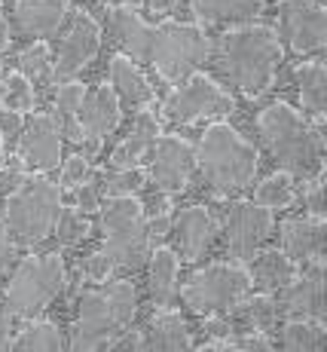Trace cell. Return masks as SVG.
Here are the masks:
<instances>
[{"label":"cell","instance_id":"41","mask_svg":"<svg viewBox=\"0 0 327 352\" xmlns=\"http://www.w3.org/2000/svg\"><path fill=\"white\" fill-rule=\"evenodd\" d=\"M303 206H306V212H309V218L324 221V181H322V175L312 178L309 184L303 187Z\"/></svg>","mask_w":327,"mask_h":352},{"label":"cell","instance_id":"48","mask_svg":"<svg viewBox=\"0 0 327 352\" xmlns=\"http://www.w3.org/2000/svg\"><path fill=\"white\" fill-rule=\"evenodd\" d=\"M147 6L153 16H166V12L174 10V0H147Z\"/></svg>","mask_w":327,"mask_h":352},{"label":"cell","instance_id":"35","mask_svg":"<svg viewBox=\"0 0 327 352\" xmlns=\"http://www.w3.org/2000/svg\"><path fill=\"white\" fill-rule=\"evenodd\" d=\"M37 104V92H34V83L25 74H10L3 77V107L16 113H28Z\"/></svg>","mask_w":327,"mask_h":352},{"label":"cell","instance_id":"10","mask_svg":"<svg viewBox=\"0 0 327 352\" xmlns=\"http://www.w3.org/2000/svg\"><path fill=\"white\" fill-rule=\"evenodd\" d=\"M278 40L297 56H315L327 43V12L322 0H282Z\"/></svg>","mask_w":327,"mask_h":352},{"label":"cell","instance_id":"13","mask_svg":"<svg viewBox=\"0 0 327 352\" xmlns=\"http://www.w3.org/2000/svg\"><path fill=\"white\" fill-rule=\"evenodd\" d=\"M150 151V184L166 196L187 190L196 172V151L190 141L181 135H159Z\"/></svg>","mask_w":327,"mask_h":352},{"label":"cell","instance_id":"39","mask_svg":"<svg viewBox=\"0 0 327 352\" xmlns=\"http://www.w3.org/2000/svg\"><path fill=\"white\" fill-rule=\"evenodd\" d=\"M89 175V157H67L61 162V187H67V190H77L80 184H86Z\"/></svg>","mask_w":327,"mask_h":352},{"label":"cell","instance_id":"22","mask_svg":"<svg viewBox=\"0 0 327 352\" xmlns=\"http://www.w3.org/2000/svg\"><path fill=\"white\" fill-rule=\"evenodd\" d=\"M159 113L150 111V107H141L138 117H135V126H132V135L122 138L111 153V168H138L141 160L150 153V147L156 144L159 138Z\"/></svg>","mask_w":327,"mask_h":352},{"label":"cell","instance_id":"46","mask_svg":"<svg viewBox=\"0 0 327 352\" xmlns=\"http://www.w3.org/2000/svg\"><path fill=\"white\" fill-rule=\"evenodd\" d=\"M168 227H172V221H168V212H153L147 221V236L150 239H162V236L168 233Z\"/></svg>","mask_w":327,"mask_h":352},{"label":"cell","instance_id":"32","mask_svg":"<svg viewBox=\"0 0 327 352\" xmlns=\"http://www.w3.org/2000/svg\"><path fill=\"white\" fill-rule=\"evenodd\" d=\"M19 74H25V77H28L31 83H37V86H49L52 80H56L52 52H49V46H46L43 40H37V43L28 46V50L19 52Z\"/></svg>","mask_w":327,"mask_h":352},{"label":"cell","instance_id":"24","mask_svg":"<svg viewBox=\"0 0 327 352\" xmlns=\"http://www.w3.org/2000/svg\"><path fill=\"white\" fill-rule=\"evenodd\" d=\"M111 80H113V92L126 101L128 107H150L153 104V89H150L147 77L141 74V67L126 56H113L111 58Z\"/></svg>","mask_w":327,"mask_h":352},{"label":"cell","instance_id":"14","mask_svg":"<svg viewBox=\"0 0 327 352\" xmlns=\"http://www.w3.org/2000/svg\"><path fill=\"white\" fill-rule=\"evenodd\" d=\"M101 46V25L95 22L89 12L77 10L67 25L65 37L58 40V50L52 52V67L58 80H74L86 65L98 56Z\"/></svg>","mask_w":327,"mask_h":352},{"label":"cell","instance_id":"9","mask_svg":"<svg viewBox=\"0 0 327 352\" xmlns=\"http://www.w3.org/2000/svg\"><path fill=\"white\" fill-rule=\"evenodd\" d=\"M233 113V98L223 86H217L211 77L193 74V77L181 80L162 101L159 120L174 126H190L199 120H221Z\"/></svg>","mask_w":327,"mask_h":352},{"label":"cell","instance_id":"7","mask_svg":"<svg viewBox=\"0 0 327 352\" xmlns=\"http://www.w3.org/2000/svg\"><path fill=\"white\" fill-rule=\"evenodd\" d=\"M67 273L58 254H31L12 270L3 300L16 319H34L65 291Z\"/></svg>","mask_w":327,"mask_h":352},{"label":"cell","instance_id":"45","mask_svg":"<svg viewBox=\"0 0 327 352\" xmlns=\"http://www.w3.org/2000/svg\"><path fill=\"white\" fill-rule=\"evenodd\" d=\"M12 319H16V316L10 313L6 300H0V349L12 346Z\"/></svg>","mask_w":327,"mask_h":352},{"label":"cell","instance_id":"40","mask_svg":"<svg viewBox=\"0 0 327 352\" xmlns=\"http://www.w3.org/2000/svg\"><path fill=\"white\" fill-rule=\"evenodd\" d=\"M113 261L107 257L104 252H95V254H89L83 263H80V273L86 276V279H92V282H107L113 276Z\"/></svg>","mask_w":327,"mask_h":352},{"label":"cell","instance_id":"36","mask_svg":"<svg viewBox=\"0 0 327 352\" xmlns=\"http://www.w3.org/2000/svg\"><path fill=\"white\" fill-rule=\"evenodd\" d=\"M56 239L61 245H80V242L89 236L92 224L86 221V214L80 208H58V218H56Z\"/></svg>","mask_w":327,"mask_h":352},{"label":"cell","instance_id":"38","mask_svg":"<svg viewBox=\"0 0 327 352\" xmlns=\"http://www.w3.org/2000/svg\"><path fill=\"white\" fill-rule=\"evenodd\" d=\"M144 187V172L141 168H113L101 178V190L107 196H132Z\"/></svg>","mask_w":327,"mask_h":352},{"label":"cell","instance_id":"37","mask_svg":"<svg viewBox=\"0 0 327 352\" xmlns=\"http://www.w3.org/2000/svg\"><path fill=\"white\" fill-rule=\"evenodd\" d=\"M107 300H111L113 313L117 319L122 322V328H132V319H135V309H138V297H135V285L128 279H117V282H107L104 288Z\"/></svg>","mask_w":327,"mask_h":352},{"label":"cell","instance_id":"31","mask_svg":"<svg viewBox=\"0 0 327 352\" xmlns=\"http://www.w3.org/2000/svg\"><path fill=\"white\" fill-rule=\"evenodd\" d=\"M324 322H315V319H291L282 324V340L284 349L291 352H312V349H322L324 346Z\"/></svg>","mask_w":327,"mask_h":352},{"label":"cell","instance_id":"34","mask_svg":"<svg viewBox=\"0 0 327 352\" xmlns=\"http://www.w3.org/2000/svg\"><path fill=\"white\" fill-rule=\"evenodd\" d=\"M254 202L263 208H284L294 202V178L291 175H272V178L260 181L254 190Z\"/></svg>","mask_w":327,"mask_h":352},{"label":"cell","instance_id":"18","mask_svg":"<svg viewBox=\"0 0 327 352\" xmlns=\"http://www.w3.org/2000/svg\"><path fill=\"white\" fill-rule=\"evenodd\" d=\"M67 19V0H16L12 22L16 31L28 40H49L61 31Z\"/></svg>","mask_w":327,"mask_h":352},{"label":"cell","instance_id":"16","mask_svg":"<svg viewBox=\"0 0 327 352\" xmlns=\"http://www.w3.org/2000/svg\"><path fill=\"white\" fill-rule=\"evenodd\" d=\"M19 160L34 172H52L61 162V129L52 117L37 113L19 135Z\"/></svg>","mask_w":327,"mask_h":352},{"label":"cell","instance_id":"43","mask_svg":"<svg viewBox=\"0 0 327 352\" xmlns=\"http://www.w3.org/2000/svg\"><path fill=\"white\" fill-rule=\"evenodd\" d=\"M12 257H16V239H12L10 230H6L3 221H0V276L10 273Z\"/></svg>","mask_w":327,"mask_h":352},{"label":"cell","instance_id":"15","mask_svg":"<svg viewBox=\"0 0 327 352\" xmlns=\"http://www.w3.org/2000/svg\"><path fill=\"white\" fill-rule=\"evenodd\" d=\"M120 98L111 86H98V89L86 92L83 104H80L77 113V126H80V141L77 144L86 147V153L95 157L101 151V141L111 132H117L120 126Z\"/></svg>","mask_w":327,"mask_h":352},{"label":"cell","instance_id":"6","mask_svg":"<svg viewBox=\"0 0 327 352\" xmlns=\"http://www.w3.org/2000/svg\"><path fill=\"white\" fill-rule=\"evenodd\" d=\"M211 56V37L196 25L159 22L150 34L147 65L156 67L166 83H181L193 77Z\"/></svg>","mask_w":327,"mask_h":352},{"label":"cell","instance_id":"33","mask_svg":"<svg viewBox=\"0 0 327 352\" xmlns=\"http://www.w3.org/2000/svg\"><path fill=\"white\" fill-rule=\"evenodd\" d=\"M16 349H61L65 337H61L58 324L52 322H28L16 337H12Z\"/></svg>","mask_w":327,"mask_h":352},{"label":"cell","instance_id":"28","mask_svg":"<svg viewBox=\"0 0 327 352\" xmlns=\"http://www.w3.org/2000/svg\"><path fill=\"white\" fill-rule=\"evenodd\" d=\"M294 276H297L294 261L284 252H263L254 261V270H251V282H257V285L263 291H269V294L282 291Z\"/></svg>","mask_w":327,"mask_h":352},{"label":"cell","instance_id":"29","mask_svg":"<svg viewBox=\"0 0 327 352\" xmlns=\"http://www.w3.org/2000/svg\"><path fill=\"white\" fill-rule=\"evenodd\" d=\"M86 98V86L77 83V80H65V83L58 86L56 98H52V104H56V123L61 129V135H67L71 141H80V126H77V113H80V104H83Z\"/></svg>","mask_w":327,"mask_h":352},{"label":"cell","instance_id":"21","mask_svg":"<svg viewBox=\"0 0 327 352\" xmlns=\"http://www.w3.org/2000/svg\"><path fill=\"white\" fill-rule=\"evenodd\" d=\"M174 242L183 261L196 263L208 254L214 242V218L205 206H190L174 218Z\"/></svg>","mask_w":327,"mask_h":352},{"label":"cell","instance_id":"27","mask_svg":"<svg viewBox=\"0 0 327 352\" xmlns=\"http://www.w3.org/2000/svg\"><path fill=\"white\" fill-rule=\"evenodd\" d=\"M294 80H297V92H300V101L303 107L315 117V123L324 120V111H327V71L322 62H306L294 71Z\"/></svg>","mask_w":327,"mask_h":352},{"label":"cell","instance_id":"1","mask_svg":"<svg viewBox=\"0 0 327 352\" xmlns=\"http://www.w3.org/2000/svg\"><path fill=\"white\" fill-rule=\"evenodd\" d=\"M208 62L229 89L257 98L275 83L282 65V40L267 25H242L211 40Z\"/></svg>","mask_w":327,"mask_h":352},{"label":"cell","instance_id":"42","mask_svg":"<svg viewBox=\"0 0 327 352\" xmlns=\"http://www.w3.org/2000/svg\"><path fill=\"white\" fill-rule=\"evenodd\" d=\"M77 208H80L83 214L98 212V208H101V202H98V187H95L92 181H86V184L77 187Z\"/></svg>","mask_w":327,"mask_h":352},{"label":"cell","instance_id":"49","mask_svg":"<svg viewBox=\"0 0 327 352\" xmlns=\"http://www.w3.org/2000/svg\"><path fill=\"white\" fill-rule=\"evenodd\" d=\"M104 6H117V3H122V6H138L141 0H101Z\"/></svg>","mask_w":327,"mask_h":352},{"label":"cell","instance_id":"17","mask_svg":"<svg viewBox=\"0 0 327 352\" xmlns=\"http://www.w3.org/2000/svg\"><path fill=\"white\" fill-rule=\"evenodd\" d=\"M278 294H282V300L275 297L278 313L324 322V263H312L309 273L294 276Z\"/></svg>","mask_w":327,"mask_h":352},{"label":"cell","instance_id":"26","mask_svg":"<svg viewBox=\"0 0 327 352\" xmlns=\"http://www.w3.org/2000/svg\"><path fill=\"white\" fill-rule=\"evenodd\" d=\"M193 337H190L187 322L178 313H156L153 322L144 331V349H190Z\"/></svg>","mask_w":327,"mask_h":352},{"label":"cell","instance_id":"23","mask_svg":"<svg viewBox=\"0 0 327 352\" xmlns=\"http://www.w3.org/2000/svg\"><path fill=\"white\" fill-rule=\"evenodd\" d=\"M187 6L202 25H248L263 12V0H187Z\"/></svg>","mask_w":327,"mask_h":352},{"label":"cell","instance_id":"30","mask_svg":"<svg viewBox=\"0 0 327 352\" xmlns=\"http://www.w3.org/2000/svg\"><path fill=\"white\" fill-rule=\"evenodd\" d=\"M238 316V322L245 324V328L251 331H269L272 324L278 322V300L275 294H269V291H263V294H254V297H245L242 303L233 309Z\"/></svg>","mask_w":327,"mask_h":352},{"label":"cell","instance_id":"51","mask_svg":"<svg viewBox=\"0 0 327 352\" xmlns=\"http://www.w3.org/2000/svg\"><path fill=\"white\" fill-rule=\"evenodd\" d=\"M0 77H3V71H0Z\"/></svg>","mask_w":327,"mask_h":352},{"label":"cell","instance_id":"5","mask_svg":"<svg viewBox=\"0 0 327 352\" xmlns=\"http://www.w3.org/2000/svg\"><path fill=\"white\" fill-rule=\"evenodd\" d=\"M101 212V236H104V252L117 270H141L150 257V236L144 206L138 196H111Z\"/></svg>","mask_w":327,"mask_h":352},{"label":"cell","instance_id":"44","mask_svg":"<svg viewBox=\"0 0 327 352\" xmlns=\"http://www.w3.org/2000/svg\"><path fill=\"white\" fill-rule=\"evenodd\" d=\"M0 135H3V141L19 138V135H22V113L3 107V111H0Z\"/></svg>","mask_w":327,"mask_h":352},{"label":"cell","instance_id":"8","mask_svg":"<svg viewBox=\"0 0 327 352\" xmlns=\"http://www.w3.org/2000/svg\"><path fill=\"white\" fill-rule=\"evenodd\" d=\"M251 273L242 263H214L187 279L183 303L196 316H229L251 294Z\"/></svg>","mask_w":327,"mask_h":352},{"label":"cell","instance_id":"25","mask_svg":"<svg viewBox=\"0 0 327 352\" xmlns=\"http://www.w3.org/2000/svg\"><path fill=\"white\" fill-rule=\"evenodd\" d=\"M147 282H150V297L153 307L166 309L178 294V254L172 248H156L147 257Z\"/></svg>","mask_w":327,"mask_h":352},{"label":"cell","instance_id":"50","mask_svg":"<svg viewBox=\"0 0 327 352\" xmlns=\"http://www.w3.org/2000/svg\"><path fill=\"white\" fill-rule=\"evenodd\" d=\"M0 168H6V141L0 138Z\"/></svg>","mask_w":327,"mask_h":352},{"label":"cell","instance_id":"20","mask_svg":"<svg viewBox=\"0 0 327 352\" xmlns=\"http://www.w3.org/2000/svg\"><path fill=\"white\" fill-rule=\"evenodd\" d=\"M282 252L294 263H324V239L327 230L318 218H291L282 221Z\"/></svg>","mask_w":327,"mask_h":352},{"label":"cell","instance_id":"19","mask_svg":"<svg viewBox=\"0 0 327 352\" xmlns=\"http://www.w3.org/2000/svg\"><path fill=\"white\" fill-rule=\"evenodd\" d=\"M107 12V31H111V40L120 46V56L132 58V62H147V50H150V34L153 28L144 22V19L135 12V6H104Z\"/></svg>","mask_w":327,"mask_h":352},{"label":"cell","instance_id":"3","mask_svg":"<svg viewBox=\"0 0 327 352\" xmlns=\"http://www.w3.org/2000/svg\"><path fill=\"white\" fill-rule=\"evenodd\" d=\"M196 166L221 199L248 190L257 175V151L229 123L205 126L196 147Z\"/></svg>","mask_w":327,"mask_h":352},{"label":"cell","instance_id":"12","mask_svg":"<svg viewBox=\"0 0 327 352\" xmlns=\"http://www.w3.org/2000/svg\"><path fill=\"white\" fill-rule=\"evenodd\" d=\"M272 230H275L272 208H263L257 202H233L223 214V239L236 263L251 261L272 236Z\"/></svg>","mask_w":327,"mask_h":352},{"label":"cell","instance_id":"47","mask_svg":"<svg viewBox=\"0 0 327 352\" xmlns=\"http://www.w3.org/2000/svg\"><path fill=\"white\" fill-rule=\"evenodd\" d=\"M10 40H12V31H10V19H6L3 6H0V52L10 50Z\"/></svg>","mask_w":327,"mask_h":352},{"label":"cell","instance_id":"4","mask_svg":"<svg viewBox=\"0 0 327 352\" xmlns=\"http://www.w3.org/2000/svg\"><path fill=\"white\" fill-rule=\"evenodd\" d=\"M61 208V187L52 184L49 178H25L3 206V227L16 239V245H40L52 233Z\"/></svg>","mask_w":327,"mask_h":352},{"label":"cell","instance_id":"2","mask_svg":"<svg viewBox=\"0 0 327 352\" xmlns=\"http://www.w3.org/2000/svg\"><path fill=\"white\" fill-rule=\"evenodd\" d=\"M257 132H260V141L269 151V157L284 175L300 181H312L322 175V132L309 120L300 117L291 104L278 101V104L260 111Z\"/></svg>","mask_w":327,"mask_h":352},{"label":"cell","instance_id":"11","mask_svg":"<svg viewBox=\"0 0 327 352\" xmlns=\"http://www.w3.org/2000/svg\"><path fill=\"white\" fill-rule=\"evenodd\" d=\"M122 322L113 313L111 300L104 291L86 288L77 297V319L71 328V346L74 349H107L117 343V337L122 334Z\"/></svg>","mask_w":327,"mask_h":352}]
</instances>
